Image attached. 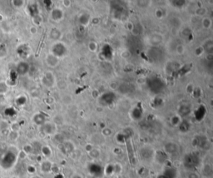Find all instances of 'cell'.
Returning <instances> with one entry per match:
<instances>
[{"instance_id":"6da1fadb","label":"cell","mask_w":213,"mask_h":178,"mask_svg":"<svg viewBox=\"0 0 213 178\" xmlns=\"http://www.w3.org/2000/svg\"><path fill=\"white\" fill-rule=\"evenodd\" d=\"M16 160H17V154L14 151L9 150L3 155L1 160H0V164L3 166V168L9 169L14 165Z\"/></svg>"},{"instance_id":"7a4b0ae2","label":"cell","mask_w":213,"mask_h":178,"mask_svg":"<svg viewBox=\"0 0 213 178\" xmlns=\"http://www.w3.org/2000/svg\"><path fill=\"white\" fill-rule=\"evenodd\" d=\"M149 86L152 90V92H155V93H158L161 92V90L163 88V83L162 82V81L159 79H156V78H153L152 80L149 82Z\"/></svg>"},{"instance_id":"3957f363","label":"cell","mask_w":213,"mask_h":178,"mask_svg":"<svg viewBox=\"0 0 213 178\" xmlns=\"http://www.w3.org/2000/svg\"><path fill=\"white\" fill-rule=\"evenodd\" d=\"M29 70V65L25 62H20L17 65L16 72L19 75H25Z\"/></svg>"},{"instance_id":"277c9868","label":"cell","mask_w":213,"mask_h":178,"mask_svg":"<svg viewBox=\"0 0 213 178\" xmlns=\"http://www.w3.org/2000/svg\"><path fill=\"white\" fill-rule=\"evenodd\" d=\"M198 163V158L197 156H196L195 155H188L186 156L185 157V165L186 166H189V167H193L196 166Z\"/></svg>"},{"instance_id":"5b68a950","label":"cell","mask_w":213,"mask_h":178,"mask_svg":"<svg viewBox=\"0 0 213 178\" xmlns=\"http://www.w3.org/2000/svg\"><path fill=\"white\" fill-rule=\"evenodd\" d=\"M165 150L167 153H173L178 150V146L175 143H168L165 146Z\"/></svg>"},{"instance_id":"8992f818","label":"cell","mask_w":213,"mask_h":178,"mask_svg":"<svg viewBox=\"0 0 213 178\" xmlns=\"http://www.w3.org/2000/svg\"><path fill=\"white\" fill-rule=\"evenodd\" d=\"M175 174H176L175 170H167V171H165L164 173L162 174L161 176H159L158 178H174Z\"/></svg>"},{"instance_id":"52a82bcc","label":"cell","mask_w":213,"mask_h":178,"mask_svg":"<svg viewBox=\"0 0 213 178\" xmlns=\"http://www.w3.org/2000/svg\"><path fill=\"white\" fill-rule=\"evenodd\" d=\"M41 169L44 172H49L50 170L52 169V164L49 162V161H43L42 164H41Z\"/></svg>"},{"instance_id":"ba28073f","label":"cell","mask_w":213,"mask_h":178,"mask_svg":"<svg viewBox=\"0 0 213 178\" xmlns=\"http://www.w3.org/2000/svg\"><path fill=\"white\" fill-rule=\"evenodd\" d=\"M33 121H34V122L37 123L38 125H42L44 122V117L42 116V115H40V114H38V115H36V116L33 117Z\"/></svg>"},{"instance_id":"9c48e42d","label":"cell","mask_w":213,"mask_h":178,"mask_svg":"<svg viewBox=\"0 0 213 178\" xmlns=\"http://www.w3.org/2000/svg\"><path fill=\"white\" fill-rule=\"evenodd\" d=\"M28 10H29V14H31L32 16H33V17H35L36 14H38V8L34 4L28 6Z\"/></svg>"},{"instance_id":"30bf717a","label":"cell","mask_w":213,"mask_h":178,"mask_svg":"<svg viewBox=\"0 0 213 178\" xmlns=\"http://www.w3.org/2000/svg\"><path fill=\"white\" fill-rule=\"evenodd\" d=\"M7 55V48L4 44H0V58H4Z\"/></svg>"},{"instance_id":"8fae6325","label":"cell","mask_w":213,"mask_h":178,"mask_svg":"<svg viewBox=\"0 0 213 178\" xmlns=\"http://www.w3.org/2000/svg\"><path fill=\"white\" fill-rule=\"evenodd\" d=\"M18 137V132H13V131H11L9 132V138L10 140L12 141H15Z\"/></svg>"},{"instance_id":"7c38bea8","label":"cell","mask_w":213,"mask_h":178,"mask_svg":"<svg viewBox=\"0 0 213 178\" xmlns=\"http://www.w3.org/2000/svg\"><path fill=\"white\" fill-rule=\"evenodd\" d=\"M42 152L43 154L46 156H49L51 155V150L49 147H43L42 148Z\"/></svg>"},{"instance_id":"4fadbf2b","label":"cell","mask_w":213,"mask_h":178,"mask_svg":"<svg viewBox=\"0 0 213 178\" xmlns=\"http://www.w3.org/2000/svg\"><path fill=\"white\" fill-rule=\"evenodd\" d=\"M12 4H13V6L19 8V7H22L24 4V2L22 0H13V1H12Z\"/></svg>"},{"instance_id":"5bb4252c","label":"cell","mask_w":213,"mask_h":178,"mask_svg":"<svg viewBox=\"0 0 213 178\" xmlns=\"http://www.w3.org/2000/svg\"><path fill=\"white\" fill-rule=\"evenodd\" d=\"M8 90V87L5 82H0V93H4Z\"/></svg>"},{"instance_id":"9a60e30c","label":"cell","mask_w":213,"mask_h":178,"mask_svg":"<svg viewBox=\"0 0 213 178\" xmlns=\"http://www.w3.org/2000/svg\"><path fill=\"white\" fill-rule=\"evenodd\" d=\"M26 103V98L25 97H19L16 99V103L18 105H23L24 103Z\"/></svg>"},{"instance_id":"2e32d148","label":"cell","mask_w":213,"mask_h":178,"mask_svg":"<svg viewBox=\"0 0 213 178\" xmlns=\"http://www.w3.org/2000/svg\"><path fill=\"white\" fill-rule=\"evenodd\" d=\"M33 150V147L30 146V145H26V146H24V147H23V151H24L26 154L31 153Z\"/></svg>"},{"instance_id":"e0dca14e","label":"cell","mask_w":213,"mask_h":178,"mask_svg":"<svg viewBox=\"0 0 213 178\" xmlns=\"http://www.w3.org/2000/svg\"><path fill=\"white\" fill-rule=\"evenodd\" d=\"M16 112H15V110L13 109V108H8V110L6 109L5 110V114L6 115H9V116H13V115H14Z\"/></svg>"},{"instance_id":"ac0fdd59","label":"cell","mask_w":213,"mask_h":178,"mask_svg":"<svg viewBox=\"0 0 213 178\" xmlns=\"http://www.w3.org/2000/svg\"><path fill=\"white\" fill-rule=\"evenodd\" d=\"M11 129L13 132H18V130L19 129V126H18V123H13L11 126Z\"/></svg>"},{"instance_id":"d6986e66","label":"cell","mask_w":213,"mask_h":178,"mask_svg":"<svg viewBox=\"0 0 213 178\" xmlns=\"http://www.w3.org/2000/svg\"><path fill=\"white\" fill-rule=\"evenodd\" d=\"M28 172H30V173H33V172L35 171V168H34L33 166H29L28 167Z\"/></svg>"},{"instance_id":"ffe728a7","label":"cell","mask_w":213,"mask_h":178,"mask_svg":"<svg viewBox=\"0 0 213 178\" xmlns=\"http://www.w3.org/2000/svg\"><path fill=\"white\" fill-rule=\"evenodd\" d=\"M31 33H36V31H37V29H36L35 27H31Z\"/></svg>"},{"instance_id":"44dd1931","label":"cell","mask_w":213,"mask_h":178,"mask_svg":"<svg viewBox=\"0 0 213 178\" xmlns=\"http://www.w3.org/2000/svg\"><path fill=\"white\" fill-rule=\"evenodd\" d=\"M72 178H82L80 176H78V175H74L73 177H72Z\"/></svg>"},{"instance_id":"7402d4cb","label":"cell","mask_w":213,"mask_h":178,"mask_svg":"<svg viewBox=\"0 0 213 178\" xmlns=\"http://www.w3.org/2000/svg\"><path fill=\"white\" fill-rule=\"evenodd\" d=\"M31 178H41L40 177H38V176H34V177H33Z\"/></svg>"},{"instance_id":"603a6c76","label":"cell","mask_w":213,"mask_h":178,"mask_svg":"<svg viewBox=\"0 0 213 178\" xmlns=\"http://www.w3.org/2000/svg\"><path fill=\"white\" fill-rule=\"evenodd\" d=\"M4 178H9V177H4Z\"/></svg>"}]
</instances>
